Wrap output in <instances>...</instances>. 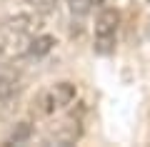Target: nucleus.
I'll return each instance as SVG.
<instances>
[{"label": "nucleus", "mask_w": 150, "mask_h": 147, "mask_svg": "<svg viewBox=\"0 0 150 147\" xmlns=\"http://www.w3.org/2000/svg\"><path fill=\"white\" fill-rule=\"evenodd\" d=\"M98 3H100V0H68V8H70L73 15L85 18V15H90V13H93V8H95Z\"/></svg>", "instance_id": "obj_7"}, {"label": "nucleus", "mask_w": 150, "mask_h": 147, "mask_svg": "<svg viewBox=\"0 0 150 147\" xmlns=\"http://www.w3.org/2000/svg\"><path fill=\"white\" fill-rule=\"evenodd\" d=\"M18 90H20V85L10 72H0V102H10L18 95Z\"/></svg>", "instance_id": "obj_6"}, {"label": "nucleus", "mask_w": 150, "mask_h": 147, "mask_svg": "<svg viewBox=\"0 0 150 147\" xmlns=\"http://www.w3.org/2000/svg\"><path fill=\"white\" fill-rule=\"evenodd\" d=\"M3 50H5V45H3V40H0V53H3Z\"/></svg>", "instance_id": "obj_9"}, {"label": "nucleus", "mask_w": 150, "mask_h": 147, "mask_svg": "<svg viewBox=\"0 0 150 147\" xmlns=\"http://www.w3.org/2000/svg\"><path fill=\"white\" fill-rule=\"evenodd\" d=\"M118 30H120V13L115 8H103L95 18V30H93V50L98 55L115 53L118 45Z\"/></svg>", "instance_id": "obj_1"}, {"label": "nucleus", "mask_w": 150, "mask_h": 147, "mask_svg": "<svg viewBox=\"0 0 150 147\" xmlns=\"http://www.w3.org/2000/svg\"><path fill=\"white\" fill-rule=\"evenodd\" d=\"M8 30H13L15 35H30L38 30V18L30 13H18L8 20Z\"/></svg>", "instance_id": "obj_4"}, {"label": "nucleus", "mask_w": 150, "mask_h": 147, "mask_svg": "<svg viewBox=\"0 0 150 147\" xmlns=\"http://www.w3.org/2000/svg\"><path fill=\"white\" fill-rule=\"evenodd\" d=\"M148 5H150V0H148Z\"/></svg>", "instance_id": "obj_10"}, {"label": "nucleus", "mask_w": 150, "mask_h": 147, "mask_svg": "<svg viewBox=\"0 0 150 147\" xmlns=\"http://www.w3.org/2000/svg\"><path fill=\"white\" fill-rule=\"evenodd\" d=\"M28 137H30V125H28V122H20L18 132H13V135H10V140H8V142H15V145H18V142H25Z\"/></svg>", "instance_id": "obj_8"}, {"label": "nucleus", "mask_w": 150, "mask_h": 147, "mask_svg": "<svg viewBox=\"0 0 150 147\" xmlns=\"http://www.w3.org/2000/svg\"><path fill=\"white\" fill-rule=\"evenodd\" d=\"M55 45V37L53 35H38L30 40V45H28V55H33V58H43V55H48L50 50H53Z\"/></svg>", "instance_id": "obj_5"}, {"label": "nucleus", "mask_w": 150, "mask_h": 147, "mask_svg": "<svg viewBox=\"0 0 150 147\" xmlns=\"http://www.w3.org/2000/svg\"><path fill=\"white\" fill-rule=\"evenodd\" d=\"M75 95H78V87H75L73 82H68V80L55 82V85L45 87L43 92L38 95L35 110L40 112V115H53V112H58V110H65V107L75 100Z\"/></svg>", "instance_id": "obj_2"}, {"label": "nucleus", "mask_w": 150, "mask_h": 147, "mask_svg": "<svg viewBox=\"0 0 150 147\" xmlns=\"http://www.w3.org/2000/svg\"><path fill=\"white\" fill-rule=\"evenodd\" d=\"M78 137H80V122L70 117V120L60 122V125L55 127L45 140H48V142H55V145H73Z\"/></svg>", "instance_id": "obj_3"}]
</instances>
